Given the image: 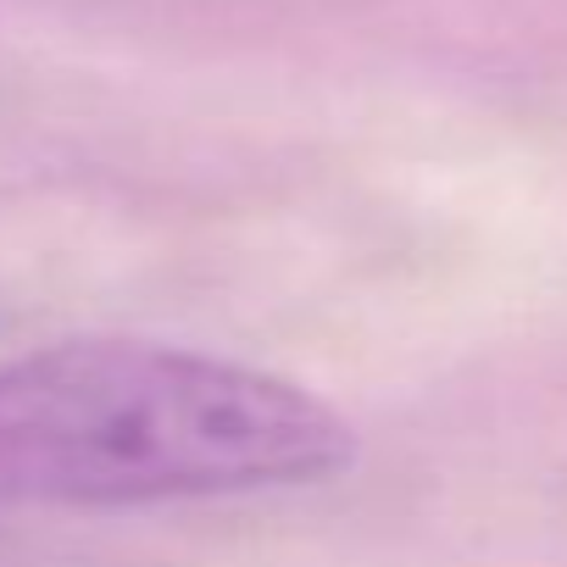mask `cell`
<instances>
[{
	"label": "cell",
	"mask_w": 567,
	"mask_h": 567,
	"mask_svg": "<svg viewBox=\"0 0 567 567\" xmlns=\"http://www.w3.org/2000/svg\"><path fill=\"white\" fill-rule=\"evenodd\" d=\"M357 429L318 390L162 340L0 357V512H117L329 484Z\"/></svg>",
	"instance_id": "6da1fadb"
}]
</instances>
